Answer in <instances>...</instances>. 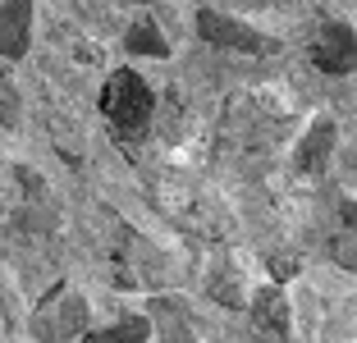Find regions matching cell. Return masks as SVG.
Segmentation results:
<instances>
[{
	"label": "cell",
	"instance_id": "6da1fadb",
	"mask_svg": "<svg viewBox=\"0 0 357 343\" xmlns=\"http://www.w3.org/2000/svg\"><path fill=\"white\" fill-rule=\"evenodd\" d=\"M151 105H156V96H151V87H147L142 73L115 69L110 78H105V87H101V114L110 119V128H115L124 142H133V137L147 133Z\"/></svg>",
	"mask_w": 357,
	"mask_h": 343
},
{
	"label": "cell",
	"instance_id": "7a4b0ae2",
	"mask_svg": "<svg viewBox=\"0 0 357 343\" xmlns=\"http://www.w3.org/2000/svg\"><path fill=\"white\" fill-rule=\"evenodd\" d=\"M32 334L37 339H83L87 334V302L78 298L74 289H55L51 298L37 307L32 316Z\"/></svg>",
	"mask_w": 357,
	"mask_h": 343
},
{
	"label": "cell",
	"instance_id": "3957f363",
	"mask_svg": "<svg viewBox=\"0 0 357 343\" xmlns=\"http://www.w3.org/2000/svg\"><path fill=\"white\" fill-rule=\"evenodd\" d=\"M197 32L206 37L211 46H220V51H243V55H266V51H275V42L266 37V32L248 28V23L229 19V14H220V10H202L197 14Z\"/></svg>",
	"mask_w": 357,
	"mask_h": 343
},
{
	"label": "cell",
	"instance_id": "277c9868",
	"mask_svg": "<svg viewBox=\"0 0 357 343\" xmlns=\"http://www.w3.org/2000/svg\"><path fill=\"white\" fill-rule=\"evenodd\" d=\"M357 60V42H353V28L348 23H321V32L312 37V64L321 73H353Z\"/></svg>",
	"mask_w": 357,
	"mask_h": 343
},
{
	"label": "cell",
	"instance_id": "5b68a950",
	"mask_svg": "<svg viewBox=\"0 0 357 343\" xmlns=\"http://www.w3.org/2000/svg\"><path fill=\"white\" fill-rule=\"evenodd\" d=\"M32 42V0H10L0 5V55L23 60Z\"/></svg>",
	"mask_w": 357,
	"mask_h": 343
},
{
	"label": "cell",
	"instance_id": "8992f818",
	"mask_svg": "<svg viewBox=\"0 0 357 343\" xmlns=\"http://www.w3.org/2000/svg\"><path fill=\"white\" fill-rule=\"evenodd\" d=\"M335 119H316L312 124V133H307V142L294 151V165L303 169V174H316V169L326 165V156L335 151Z\"/></svg>",
	"mask_w": 357,
	"mask_h": 343
},
{
	"label": "cell",
	"instance_id": "52a82bcc",
	"mask_svg": "<svg viewBox=\"0 0 357 343\" xmlns=\"http://www.w3.org/2000/svg\"><path fill=\"white\" fill-rule=\"evenodd\" d=\"M252 325L271 339H289V302L280 289H261L252 302Z\"/></svg>",
	"mask_w": 357,
	"mask_h": 343
},
{
	"label": "cell",
	"instance_id": "ba28073f",
	"mask_svg": "<svg viewBox=\"0 0 357 343\" xmlns=\"http://www.w3.org/2000/svg\"><path fill=\"white\" fill-rule=\"evenodd\" d=\"M124 46L133 55H151V60H165L169 55V46H165V37H160V28L151 19H137L133 28H128V37H124Z\"/></svg>",
	"mask_w": 357,
	"mask_h": 343
},
{
	"label": "cell",
	"instance_id": "9c48e42d",
	"mask_svg": "<svg viewBox=\"0 0 357 343\" xmlns=\"http://www.w3.org/2000/svg\"><path fill=\"white\" fill-rule=\"evenodd\" d=\"M151 334V316H124L119 325H110V330H96L92 339L101 343H142Z\"/></svg>",
	"mask_w": 357,
	"mask_h": 343
},
{
	"label": "cell",
	"instance_id": "30bf717a",
	"mask_svg": "<svg viewBox=\"0 0 357 343\" xmlns=\"http://www.w3.org/2000/svg\"><path fill=\"white\" fill-rule=\"evenodd\" d=\"M151 312L156 316H165V325H160V330L169 334V339H178V334H183V339H188V312H183V307H178V302H151Z\"/></svg>",
	"mask_w": 357,
	"mask_h": 343
},
{
	"label": "cell",
	"instance_id": "8fae6325",
	"mask_svg": "<svg viewBox=\"0 0 357 343\" xmlns=\"http://www.w3.org/2000/svg\"><path fill=\"white\" fill-rule=\"evenodd\" d=\"M0 124H5V128L19 124V96H14L10 83H0Z\"/></svg>",
	"mask_w": 357,
	"mask_h": 343
}]
</instances>
